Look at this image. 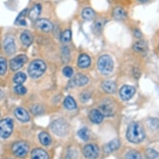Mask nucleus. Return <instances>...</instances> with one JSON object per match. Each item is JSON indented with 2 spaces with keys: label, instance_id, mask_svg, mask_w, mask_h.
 I'll return each mask as SVG.
<instances>
[{
  "label": "nucleus",
  "instance_id": "obj_30",
  "mask_svg": "<svg viewBox=\"0 0 159 159\" xmlns=\"http://www.w3.org/2000/svg\"><path fill=\"white\" fill-rule=\"evenodd\" d=\"M27 13V10H23L17 17L15 23L20 25H22V26H25L26 25V22L25 20V16L26 15Z\"/></svg>",
  "mask_w": 159,
  "mask_h": 159
},
{
  "label": "nucleus",
  "instance_id": "obj_22",
  "mask_svg": "<svg viewBox=\"0 0 159 159\" xmlns=\"http://www.w3.org/2000/svg\"><path fill=\"white\" fill-rule=\"evenodd\" d=\"M113 17L116 20H122L126 18L127 13L121 7H116L113 11Z\"/></svg>",
  "mask_w": 159,
  "mask_h": 159
},
{
  "label": "nucleus",
  "instance_id": "obj_40",
  "mask_svg": "<svg viewBox=\"0 0 159 159\" xmlns=\"http://www.w3.org/2000/svg\"><path fill=\"white\" fill-rule=\"evenodd\" d=\"M134 34H135V36L137 37V38H141V36H142V33H141V32L140 31V30H136L135 31V32H134Z\"/></svg>",
  "mask_w": 159,
  "mask_h": 159
},
{
  "label": "nucleus",
  "instance_id": "obj_33",
  "mask_svg": "<svg viewBox=\"0 0 159 159\" xmlns=\"http://www.w3.org/2000/svg\"><path fill=\"white\" fill-rule=\"evenodd\" d=\"M7 70V62L5 58L0 57V75L5 74Z\"/></svg>",
  "mask_w": 159,
  "mask_h": 159
},
{
  "label": "nucleus",
  "instance_id": "obj_20",
  "mask_svg": "<svg viewBox=\"0 0 159 159\" xmlns=\"http://www.w3.org/2000/svg\"><path fill=\"white\" fill-rule=\"evenodd\" d=\"M89 82V78L84 74L77 73L74 77V82L78 86H84Z\"/></svg>",
  "mask_w": 159,
  "mask_h": 159
},
{
  "label": "nucleus",
  "instance_id": "obj_1",
  "mask_svg": "<svg viewBox=\"0 0 159 159\" xmlns=\"http://www.w3.org/2000/svg\"><path fill=\"white\" fill-rule=\"evenodd\" d=\"M126 136L130 142L139 143L142 142L145 137L143 127L138 122H132L128 127Z\"/></svg>",
  "mask_w": 159,
  "mask_h": 159
},
{
  "label": "nucleus",
  "instance_id": "obj_21",
  "mask_svg": "<svg viewBox=\"0 0 159 159\" xmlns=\"http://www.w3.org/2000/svg\"><path fill=\"white\" fill-rule=\"evenodd\" d=\"M90 58L86 54H82L78 58V65L82 68H85L90 66Z\"/></svg>",
  "mask_w": 159,
  "mask_h": 159
},
{
  "label": "nucleus",
  "instance_id": "obj_3",
  "mask_svg": "<svg viewBox=\"0 0 159 159\" xmlns=\"http://www.w3.org/2000/svg\"><path fill=\"white\" fill-rule=\"evenodd\" d=\"M98 68L99 71L104 74H110L113 69V61L112 58L108 55L100 57L98 61Z\"/></svg>",
  "mask_w": 159,
  "mask_h": 159
},
{
  "label": "nucleus",
  "instance_id": "obj_29",
  "mask_svg": "<svg viewBox=\"0 0 159 159\" xmlns=\"http://www.w3.org/2000/svg\"><path fill=\"white\" fill-rule=\"evenodd\" d=\"M126 159H142L140 153L135 150H129L126 155Z\"/></svg>",
  "mask_w": 159,
  "mask_h": 159
},
{
  "label": "nucleus",
  "instance_id": "obj_19",
  "mask_svg": "<svg viewBox=\"0 0 159 159\" xmlns=\"http://www.w3.org/2000/svg\"><path fill=\"white\" fill-rule=\"evenodd\" d=\"M102 87L103 90L108 93H113L116 90V84L115 82L110 80L103 82L102 84Z\"/></svg>",
  "mask_w": 159,
  "mask_h": 159
},
{
  "label": "nucleus",
  "instance_id": "obj_36",
  "mask_svg": "<svg viewBox=\"0 0 159 159\" xmlns=\"http://www.w3.org/2000/svg\"><path fill=\"white\" fill-rule=\"evenodd\" d=\"M15 90L18 94L21 95H25L26 93V88L21 85H18L17 86H16L15 88Z\"/></svg>",
  "mask_w": 159,
  "mask_h": 159
},
{
  "label": "nucleus",
  "instance_id": "obj_6",
  "mask_svg": "<svg viewBox=\"0 0 159 159\" xmlns=\"http://www.w3.org/2000/svg\"><path fill=\"white\" fill-rule=\"evenodd\" d=\"M28 149L29 148L28 145L23 141L17 142L12 146V151L13 153L18 157H23L25 156L28 152Z\"/></svg>",
  "mask_w": 159,
  "mask_h": 159
},
{
  "label": "nucleus",
  "instance_id": "obj_2",
  "mask_svg": "<svg viewBox=\"0 0 159 159\" xmlns=\"http://www.w3.org/2000/svg\"><path fill=\"white\" fill-rule=\"evenodd\" d=\"M46 68L47 66L43 61L35 60L30 64L28 71L32 78H38L45 73Z\"/></svg>",
  "mask_w": 159,
  "mask_h": 159
},
{
  "label": "nucleus",
  "instance_id": "obj_25",
  "mask_svg": "<svg viewBox=\"0 0 159 159\" xmlns=\"http://www.w3.org/2000/svg\"><path fill=\"white\" fill-rule=\"evenodd\" d=\"M82 15L84 20H92L95 17V12L92 8H86L83 10Z\"/></svg>",
  "mask_w": 159,
  "mask_h": 159
},
{
  "label": "nucleus",
  "instance_id": "obj_8",
  "mask_svg": "<svg viewBox=\"0 0 159 159\" xmlns=\"http://www.w3.org/2000/svg\"><path fill=\"white\" fill-rule=\"evenodd\" d=\"M28 61V57L25 55H20L13 58L10 61V68L13 71L20 69Z\"/></svg>",
  "mask_w": 159,
  "mask_h": 159
},
{
  "label": "nucleus",
  "instance_id": "obj_42",
  "mask_svg": "<svg viewBox=\"0 0 159 159\" xmlns=\"http://www.w3.org/2000/svg\"><path fill=\"white\" fill-rule=\"evenodd\" d=\"M158 49H159V47H158Z\"/></svg>",
  "mask_w": 159,
  "mask_h": 159
},
{
  "label": "nucleus",
  "instance_id": "obj_23",
  "mask_svg": "<svg viewBox=\"0 0 159 159\" xmlns=\"http://www.w3.org/2000/svg\"><path fill=\"white\" fill-rule=\"evenodd\" d=\"M133 48L137 52H144L147 49V45L145 41L139 40L134 45Z\"/></svg>",
  "mask_w": 159,
  "mask_h": 159
},
{
  "label": "nucleus",
  "instance_id": "obj_37",
  "mask_svg": "<svg viewBox=\"0 0 159 159\" xmlns=\"http://www.w3.org/2000/svg\"><path fill=\"white\" fill-rule=\"evenodd\" d=\"M63 74H64V75H65V76L70 78V77H71V76L73 75V71L72 68H71L70 66H65V67L63 68Z\"/></svg>",
  "mask_w": 159,
  "mask_h": 159
},
{
  "label": "nucleus",
  "instance_id": "obj_35",
  "mask_svg": "<svg viewBox=\"0 0 159 159\" xmlns=\"http://www.w3.org/2000/svg\"><path fill=\"white\" fill-rule=\"evenodd\" d=\"M70 60V52L67 47H64L62 50V60L64 63H67Z\"/></svg>",
  "mask_w": 159,
  "mask_h": 159
},
{
  "label": "nucleus",
  "instance_id": "obj_32",
  "mask_svg": "<svg viewBox=\"0 0 159 159\" xmlns=\"http://www.w3.org/2000/svg\"><path fill=\"white\" fill-rule=\"evenodd\" d=\"M145 155L147 159H156L158 156V153L152 148H147L145 152Z\"/></svg>",
  "mask_w": 159,
  "mask_h": 159
},
{
  "label": "nucleus",
  "instance_id": "obj_26",
  "mask_svg": "<svg viewBox=\"0 0 159 159\" xmlns=\"http://www.w3.org/2000/svg\"><path fill=\"white\" fill-rule=\"evenodd\" d=\"M64 105L68 110H73L76 107V103L71 97H66L64 100Z\"/></svg>",
  "mask_w": 159,
  "mask_h": 159
},
{
  "label": "nucleus",
  "instance_id": "obj_7",
  "mask_svg": "<svg viewBox=\"0 0 159 159\" xmlns=\"http://www.w3.org/2000/svg\"><path fill=\"white\" fill-rule=\"evenodd\" d=\"M85 157L90 159H95L99 154V149L97 145L90 143L85 145L83 150Z\"/></svg>",
  "mask_w": 159,
  "mask_h": 159
},
{
  "label": "nucleus",
  "instance_id": "obj_13",
  "mask_svg": "<svg viewBox=\"0 0 159 159\" xmlns=\"http://www.w3.org/2000/svg\"><path fill=\"white\" fill-rule=\"evenodd\" d=\"M42 11V7L39 4L34 5L29 11L28 16L29 18L32 21H36L38 17L40 15Z\"/></svg>",
  "mask_w": 159,
  "mask_h": 159
},
{
  "label": "nucleus",
  "instance_id": "obj_15",
  "mask_svg": "<svg viewBox=\"0 0 159 159\" xmlns=\"http://www.w3.org/2000/svg\"><path fill=\"white\" fill-rule=\"evenodd\" d=\"M15 114L18 120L23 122H28L30 119L28 112L22 108H17L15 111Z\"/></svg>",
  "mask_w": 159,
  "mask_h": 159
},
{
  "label": "nucleus",
  "instance_id": "obj_11",
  "mask_svg": "<svg viewBox=\"0 0 159 159\" xmlns=\"http://www.w3.org/2000/svg\"><path fill=\"white\" fill-rule=\"evenodd\" d=\"M5 51L8 55H13L16 51V46L14 39L11 37H7L3 42Z\"/></svg>",
  "mask_w": 159,
  "mask_h": 159
},
{
  "label": "nucleus",
  "instance_id": "obj_4",
  "mask_svg": "<svg viewBox=\"0 0 159 159\" xmlns=\"http://www.w3.org/2000/svg\"><path fill=\"white\" fill-rule=\"evenodd\" d=\"M52 129L57 135L64 136L68 132L69 126L65 120L60 118L53 122L52 124Z\"/></svg>",
  "mask_w": 159,
  "mask_h": 159
},
{
  "label": "nucleus",
  "instance_id": "obj_24",
  "mask_svg": "<svg viewBox=\"0 0 159 159\" xmlns=\"http://www.w3.org/2000/svg\"><path fill=\"white\" fill-rule=\"evenodd\" d=\"M104 25H105V22H104L103 20H97L93 23V27H92V30H93V33L96 34H100L102 31V29H103V27Z\"/></svg>",
  "mask_w": 159,
  "mask_h": 159
},
{
  "label": "nucleus",
  "instance_id": "obj_34",
  "mask_svg": "<svg viewBox=\"0 0 159 159\" xmlns=\"http://www.w3.org/2000/svg\"><path fill=\"white\" fill-rule=\"evenodd\" d=\"M78 135L84 141H87L89 139V134L87 129H82L79 130L78 132Z\"/></svg>",
  "mask_w": 159,
  "mask_h": 159
},
{
  "label": "nucleus",
  "instance_id": "obj_16",
  "mask_svg": "<svg viewBox=\"0 0 159 159\" xmlns=\"http://www.w3.org/2000/svg\"><path fill=\"white\" fill-rule=\"evenodd\" d=\"M31 159H48V155L42 148H36L31 152Z\"/></svg>",
  "mask_w": 159,
  "mask_h": 159
},
{
  "label": "nucleus",
  "instance_id": "obj_12",
  "mask_svg": "<svg viewBox=\"0 0 159 159\" xmlns=\"http://www.w3.org/2000/svg\"><path fill=\"white\" fill-rule=\"evenodd\" d=\"M99 110L105 116H110L114 114L113 107L108 102H105L104 103L102 104L100 106Z\"/></svg>",
  "mask_w": 159,
  "mask_h": 159
},
{
  "label": "nucleus",
  "instance_id": "obj_38",
  "mask_svg": "<svg viewBox=\"0 0 159 159\" xmlns=\"http://www.w3.org/2000/svg\"><path fill=\"white\" fill-rule=\"evenodd\" d=\"M31 111L34 114H40L42 111V108L39 105H35L32 107Z\"/></svg>",
  "mask_w": 159,
  "mask_h": 159
},
{
  "label": "nucleus",
  "instance_id": "obj_28",
  "mask_svg": "<svg viewBox=\"0 0 159 159\" xmlns=\"http://www.w3.org/2000/svg\"><path fill=\"white\" fill-rule=\"evenodd\" d=\"M39 139L40 142L44 145H48L51 143V137L46 132H42L39 134Z\"/></svg>",
  "mask_w": 159,
  "mask_h": 159
},
{
  "label": "nucleus",
  "instance_id": "obj_27",
  "mask_svg": "<svg viewBox=\"0 0 159 159\" xmlns=\"http://www.w3.org/2000/svg\"><path fill=\"white\" fill-rule=\"evenodd\" d=\"M26 76L23 72H19L16 73L13 78L14 82L18 85H21L23 84L26 81Z\"/></svg>",
  "mask_w": 159,
  "mask_h": 159
},
{
  "label": "nucleus",
  "instance_id": "obj_9",
  "mask_svg": "<svg viewBox=\"0 0 159 159\" xmlns=\"http://www.w3.org/2000/svg\"><path fill=\"white\" fill-rule=\"evenodd\" d=\"M36 27L43 32L48 33L53 28V24L47 19H38L35 21Z\"/></svg>",
  "mask_w": 159,
  "mask_h": 159
},
{
  "label": "nucleus",
  "instance_id": "obj_14",
  "mask_svg": "<svg viewBox=\"0 0 159 159\" xmlns=\"http://www.w3.org/2000/svg\"><path fill=\"white\" fill-rule=\"evenodd\" d=\"M103 115L98 110H92L89 114L90 120L94 124H100L103 119Z\"/></svg>",
  "mask_w": 159,
  "mask_h": 159
},
{
  "label": "nucleus",
  "instance_id": "obj_18",
  "mask_svg": "<svg viewBox=\"0 0 159 159\" xmlns=\"http://www.w3.org/2000/svg\"><path fill=\"white\" fill-rule=\"evenodd\" d=\"M119 147H120V142L117 139H114L104 146L103 150L106 153H110L118 149Z\"/></svg>",
  "mask_w": 159,
  "mask_h": 159
},
{
  "label": "nucleus",
  "instance_id": "obj_5",
  "mask_svg": "<svg viewBox=\"0 0 159 159\" xmlns=\"http://www.w3.org/2000/svg\"><path fill=\"white\" fill-rule=\"evenodd\" d=\"M13 128V121L10 118H5L0 121V137L7 139L10 136Z\"/></svg>",
  "mask_w": 159,
  "mask_h": 159
},
{
  "label": "nucleus",
  "instance_id": "obj_10",
  "mask_svg": "<svg viewBox=\"0 0 159 159\" xmlns=\"http://www.w3.org/2000/svg\"><path fill=\"white\" fill-rule=\"evenodd\" d=\"M135 93V89L130 85H124L120 90V95L123 100L127 101L133 97Z\"/></svg>",
  "mask_w": 159,
  "mask_h": 159
},
{
  "label": "nucleus",
  "instance_id": "obj_17",
  "mask_svg": "<svg viewBox=\"0 0 159 159\" xmlns=\"http://www.w3.org/2000/svg\"><path fill=\"white\" fill-rule=\"evenodd\" d=\"M21 41L25 47H30L33 43V36L29 31H25L21 35Z\"/></svg>",
  "mask_w": 159,
  "mask_h": 159
},
{
  "label": "nucleus",
  "instance_id": "obj_39",
  "mask_svg": "<svg viewBox=\"0 0 159 159\" xmlns=\"http://www.w3.org/2000/svg\"><path fill=\"white\" fill-rule=\"evenodd\" d=\"M90 98V95H89V93H87V92H84L83 93L81 94V96H80V98H81V100L82 102H85L89 100Z\"/></svg>",
  "mask_w": 159,
  "mask_h": 159
},
{
  "label": "nucleus",
  "instance_id": "obj_41",
  "mask_svg": "<svg viewBox=\"0 0 159 159\" xmlns=\"http://www.w3.org/2000/svg\"><path fill=\"white\" fill-rule=\"evenodd\" d=\"M139 1H140V2H147V1H148V0H139Z\"/></svg>",
  "mask_w": 159,
  "mask_h": 159
},
{
  "label": "nucleus",
  "instance_id": "obj_31",
  "mask_svg": "<svg viewBox=\"0 0 159 159\" xmlns=\"http://www.w3.org/2000/svg\"><path fill=\"white\" fill-rule=\"evenodd\" d=\"M71 38V31L70 30H66L61 33L60 36L61 41L63 43H67L70 42Z\"/></svg>",
  "mask_w": 159,
  "mask_h": 159
}]
</instances>
